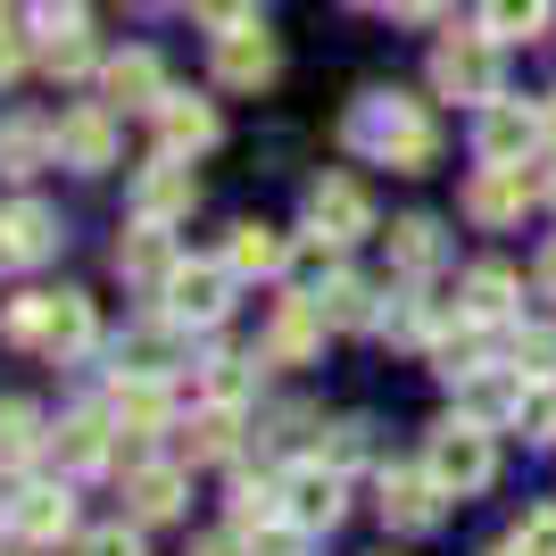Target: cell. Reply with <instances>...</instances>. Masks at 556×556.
<instances>
[{"label":"cell","mask_w":556,"mask_h":556,"mask_svg":"<svg viewBox=\"0 0 556 556\" xmlns=\"http://www.w3.org/2000/svg\"><path fill=\"white\" fill-rule=\"evenodd\" d=\"M191 556H250V540H225V532H216V540H200Z\"/></svg>","instance_id":"obj_47"},{"label":"cell","mask_w":556,"mask_h":556,"mask_svg":"<svg viewBox=\"0 0 556 556\" xmlns=\"http://www.w3.org/2000/svg\"><path fill=\"white\" fill-rule=\"evenodd\" d=\"M540 191H548V184H540V175H523V166H482V175L465 184V216H473V225H515Z\"/></svg>","instance_id":"obj_8"},{"label":"cell","mask_w":556,"mask_h":556,"mask_svg":"<svg viewBox=\"0 0 556 556\" xmlns=\"http://www.w3.org/2000/svg\"><path fill=\"white\" fill-rule=\"evenodd\" d=\"M424 465H432V482H441L448 498H473V490H490V482H498V448H490V424H473V416L432 424V441H424Z\"/></svg>","instance_id":"obj_2"},{"label":"cell","mask_w":556,"mask_h":556,"mask_svg":"<svg viewBox=\"0 0 556 556\" xmlns=\"http://www.w3.org/2000/svg\"><path fill=\"white\" fill-rule=\"evenodd\" d=\"M100 92H109V109H159L166 100V67L150 59V50H125V59L100 67Z\"/></svg>","instance_id":"obj_13"},{"label":"cell","mask_w":556,"mask_h":556,"mask_svg":"<svg viewBox=\"0 0 556 556\" xmlns=\"http://www.w3.org/2000/svg\"><path fill=\"white\" fill-rule=\"evenodd\" d=\"M184 441H191V465H216V457H232V441H241V416L208 399V407L191 416V432H184Z\"/></svg>","instance_id":"obj_30"},{"label":"cell","mask_w":556,"mask_h":556,"mask_svg":"<svg viewBox=\"0 0 556 556\" xmlns=\"http://www.w3.org/2000/svg\"><path fill=\"white\" fill-rule=\"evenodd\" d=\"M116 266H125V282H150V291H166V275H175L184 257L166 250V225H150V216H141V225L116 241Z\"/></svg>","instance_id":"obj_15"},{"label":"cell","mask_w":556,"mask_h":556,"mask_svg":"<svg viewBox=\"0 0 556 556\" xmlns=\"http://www.w3.org/2000/svg\"><path fill=\"white\" fill-rule=\"evenodd\" d=\"M366 432H374V424H332V457L325 465H341V473H349V465L366 457Z\"/></svg>","instance_id":"obj_41"},{"label":"cell","mask_w":556,"mask_h":556,"mask_svg":"<svg viewBox=\"0 0 556 556\" xmlns=\"http://www.w3.org/2000/svg\"><path fill=\"white\" fill-rule=\"evenodd\" d=\"M465 407H473V424H498V416H507V407H523V374H482V366H473V374H465Z\"/></svg>","instance_id":"obj_29"},{"label":"cell","mask_w":556,"mask_h":556,"mask_svg":"<svg viewBox=\"0 0 556 556\" xmlns=\"http://www.w3.org/2000/svg\"><path fill=\"white\" fill-rule=\"evenodd\" d=\"M275 67H282V50H275V34L266 25H232V34H216V84H232V92H257V84H275Z\"/></svg>","instance_id":"obj_7"},{"label":"cell","mask_w":556,"mask_h":556,"mask_svg":"<svg viewBox=\"0 0 556 556\" xmlns=\"http://www.w3.org/2000/svg\"><path fill=\"white\" fill-rule=\"evenodd\" d=\"M441 498L448 490L432 482V465H416V473L391 465V473H382V523H399V532H432V523H441Z\"/></svg>","instance_id":"obj_9"},{"label":"cell","mask_w":556,"mask_h":556,"mask_svg":"<svg viewBox=\"0 0 556 556\" xmlns=\"http://www.w3.org/2000/svg\"><path fill=\"white\" fill-rule=\"evenodd\" d=\"M307 225L325 232V241H357V232H374V200H366V184H349V175H325V184L307 191Z\"/></svg>","instance_id":"obj_10"},{"label":"cell","mask_w":556,"mask_h":556,"mask_svg":"<svg viewBox=\"0 0 556 556\" xmlns=\"http://www.w3.org/2000/svg\"><path fill=\"white\" fill-rule=\"evenodd\" d=\"M191 200H200V184H191V166H175V150H166V159L134 184V208L150 216V225H175V216H191Z\"/></svg>","instance_id":"obj_14"},{"label":"cell","mask_w":556,"mask_h":556,"mask_svg":"<svg viewBox=\"0 0 556 556\" xmlns=\"http://www.w3.org/2000/svg\"><path fill=\"white\" fill-rule=\"evenodd\" d=\"M125 507H134L141 523L184 515V473H175V465H134V473H125Z\"/></svg>","instance_id":"obj_19"},{"label":"cell","mask_w":556,"mask_h":556,"mask_svg":"<svg viewBox=\"0 0 556 556\" xmlns=\"http://www.w3.org/2000/svg\"><path fill=\"white\" fill-rule=\"evenodd\" d=\"M523 432H532V441H556V382L532 399V407H523Z\"/></svg>","instance_id":"obj_43"},{"label":"cell","mask_w":556,"mask_h":556,"mask_svg":"<svg viewBox=\"0 0 556 556\" xmlns=\"http://www.w3.org/2000/svg\"><path fill=\"white\" fill-rule=\"evenodd\" d=\"M391 17H407V25H424V17H441V0H382Z\"/></svg>","instance_id":"obj_46"},{"label":"cell","mask_w":556,"mask_h":556,"mask_svg":"<svg viewBox=\"0 0 556 556\" xmlns=\"http://www.w3.org/2000/svg\"><path fill=\"white\" fill-rule=\"evenodd\" d=\"M109 416L125 424V432H159L166 424V382L159 374H116L109 382Z\"/></svg>","instance_id":"obj_17"},{"label":"cell","mask_w":556,"mask_h":556,"mask_svg":"<svg viewBox=\"0 0 556 556\" xmlns=\"http://www.w3.org/2000/svg\"><path fill=\"white\" fill-rule=\"evenodd\" d=\"M391 257L407 266V275H432V266H441V225H432V216H399L391 225Z\"/></svg>","instance_id":"obj_31"},{"label":"cell","mask_w":556,"mask_h":556,"mask_svg":"<svg viewBox=\"0 0 556 556\" xmlns=\"http://www.w3.org/2000/svg\"><path fill=\"white\" fill-rule=\"evenodd\" d=\"M191 17L208 25V34H232V25L257 17V0H191Z\"/></svg>","instance_id":"obj_38"},{"label":"cell","mask_w":556,"mask_h":556,"mask_svg":"<svg viewBox=\"0 0 556 556\" xmlns=\"http://www.w3.org/2000/svg\"><path fill=\"white\" fill-rule=\"evenodd\" d=\"M432 84H441L448 100H473V109H490L498 100V34H448L441 50H432Z\"/></svg>","instance_id":"obj_3"},{"label":"cell","mask_w":556,"mask_h":556,"mask_svg":"<svg viewBox=\"0 0 556 556\" xmlns=\"http://www.w3.org/2000/svg\"><path fill=\"white\" fill-rule=\"evenodd\" d=\"M349 141L374 150L382 166H399V175H424V166L441 159V125H432L424 100H407V92H366L349 109Z\"/></svg>","instance_id":"obj_1"},{"label":"cell","mask_w":556,"mask_h":556,"mask_svg":"<svg viewBox=\"0 0 556 556\" xmlns=\"http://www.w3.org/2000/svg\"><path fill=\"white\" fill-rule=\"evenodd\" d=\"M548 200H556V175H548Z\"/></svg>","instance_id":"obj_51"},{"label":"cell","mask_w":556,"mask_h":556,"mask_svg":"<svg viewBox=\"0 0 556 556\" xmlns=\"http://www.w3.org/2000/svg\"><path fill=\"white\" fill-rule=\"evenodd\" d=\"M34 448H42V416H34V399H0V473H17Z\"/></svg>","instance_id":"obj_28"},{"label":"cell","mask_w":556,"mask_h":556,"mask_svg":"<svg viewBox=\"0 0 556 556\" xmlns=\"http://www.w3.org/2000/svg\"><path fill=\"white\" fill-rule=\"evenodd\" d=\"M282 515V482H241L232 490V523L250 532V523H275Z\"/></svg>","instance_id":"obj_34"},{"label":"cell","mask_w":556,"mask_h":556,"mask_svg":"<svg viewBox=\"0 0 556 556\" xmlns=\"http://www.w3.org/2000/svg\"><path fill=\"white\" fill-rule=\"evenodd\" d=\"M457 307H465V325H507V316H515V275H507V266H473Z\"/></svg>","instance_id":"obj_25"},{"label":"cell","mask_w":556,"mask_h":556,"mask_svg":"<svg viewBox=\"0 0 556 556\" xmlns=\"http://www.w3.org/2000/svg\"><path fill=\"white\" fill-rule=\"evenodd\" d=\"M84 556H141V540L134 532H92V540H84Z\"/></svg>","instance_id":"obj_44"},{"label":"cell","mask_w":556,"mask_h":556,"mask_svg":"<svg viewBox=\"0 0 556 556\" xmlns=\"http://www.w3.org/2000/svg\"><path fill=\"white\" fill-rule=\"evenodd\" d=\"M208 399L216 407H241V399H250V357H216L208 366Z\"/></svg>","instance_id":"obj_37"},{"label":"cell","mask_w":556,"mask_h":556,"mask_svg":"<svg viewBox=\"0 0 556 556\" xmlns=\"http://www.w3.org/2000/svg\"><path fill=\"white\" fill-rule=\"evenodd\" d=\"M540 291H548V300H556V241H548V250H540Z\"/></svg>","instance_id":"obj_48"},{"label":"cell","mask_w":556,"mask_h":556,"mask_svg":"<svg viewBox=\"0 0 556 556\" xmlns=\"http://www.w3.org/2000/svg\"><path fill=\"white\" fill-rule=\"evenodd\" d=\"M490 556H523V548H515V540H507V548H490Z\"/></svg>","instance_id":"obj_49"},{"label":"cell","mask_w":556,"mask_h":556,"mask_svg":"<svg viewBox=\"0 0 556 556\" xmlns=\"http://www.w3.org/2000/svg\"><path fill=\"white\" fill-rule=\"evenodd\" d=\"M50 150H59V134L34 125V116H9V125H0V175H34Z\"/></svg>","instance_id":"obj_26"},{"label":"cell","mask_w":556,"mask_h":556,"mask_svg":"<svg viewBox=\"0 0 556 556\" xmlns=\"http://www.w3.org/2000/svg\"><path fill=\"white\" fill-rule=\"evenodd\" d=\"M225 266L232 275H282V266H291V241H282L275 225H232V241H225Z\"/></svg>","instance_id":"obj_20"},{"label":"cell","mask_w":556,"mask_h":556,"mask_svg":"<svg viewBox=\"0 0 556 556\" xmlns=\"http://www.w3.org/2000/svg\"><path fill=\"white\" fill-rule=\"evenodd\" d=\"M250 556H300L307 548V523H250Z\"/></svg>","instance_id":"obj_36"},{"label":"cell","mask_w":556,"mask_h":556,"mask_svg":"<svg viewBox=\"0 0 556 556\" xmlns=\"http://www.w3.org/2000/svg\"><path fill=\"white\" fill-rule=\"evenodd\" d=\"M42 67H50V75H92V42H84V34H67V42H42Z\"/></svg>","instance_id":"obj_39"},{"label":"cell","mask_w":556,"mask_h":556,"mask_svg":"<svg viewBox=\"0 0 556 556\" xmlns=\"http://www.w3.org/2000/svg\"><path fill=\"white\" fill-rule=\"evenodd\" d=\"M548 134H556V100H548Z\"/></svg>","instance_id":"obj_50"},{"label":"cell","mask_w":556,"mask_h":556,"mask_svg":"<svg viewBox=\"0 0 556 556\" xmlns=\"http://www.w3.org/2000/svg\"><path fill=\"white\" fill-rule=\"evenodd\" d=\"M507 366L523 374V382H556V325H523L507 349Z\"/></svg>","instance_id":"obj_33"},{"label":"cell","mask_w":556,"mask_h":556,"mask_svg":"<svg viewBox=\"0 0 556 556\" xmlns=\"http://www.w3.org/2000/svg\"><path fill=\"white\" fill-rule=\"evenodd\" d=\"M316 307H325V325H332V332H366V325H374V291H366L357 275H325Z\"/></svg>","instance_id":"obj_27"},{"label":"cell","mask_w":556,"mask_h":556,"mask_svg":"<svg viewBox=\"0 0 556 556\" xmlns=\"http://www.w3.org/2000/svg\"><path fill=\"white\" fill-rule=\"evenodd\" d=\"M325 341V307L316 300H282V316H275V341H266V357L275 366H300L307 349Z\"/></svg>","instance_id":"obj_24"},{"label":"cell","mask_w":556,"mask_h":556,"mask_svg":"<svg viewBox=\"0 0 556 556\" xmlns=\"http://www.w3.org/2000/svg\"><path fill=\"white\" fill-rule=\"evenodd\" d=\"M84 34V0H34V42H67Z\"/></svg>","instance_id":"obj_35"},{"label":"cell","mask_w":556,"mask_h":556,"mask_svg":"<svg viewBox=\"0 0 556 556\" xmlns=\"http://www.w3.org/2000/svg\"><path fill=\"white\" fill-rule=\"evenodd\" d=\"M175 366H184V325H175V316L125 332V374H159V382H166Z\"/></svg>","instance_id":"obj_23"},{"label":"cell","mask_w":556,"mask_h":556,"mask_svg":"<svg viewBox=\"0 0 556 556\" xmlns=\"http://www.w3.org/2000/svg\"><path fill=\"white\" fill-rule=\"evenodd\" d=\"M159 307L175 316V325H216L232 307V266L216 257V266H175L166 275V291H159Z\"/></svg>","instance_id":"obj_4"},{"label":"cell","mask_w":556,"mask_h":556,"mask_svg":"<svg viewBox=\"0 0 556 556\" xmlns=\"http://www.w3.org/2000/svg\"><path fill=\"white\" fill-rule=\"evenodd\" d=\"M540 134H548V116H540V109H523V100H490L473 150H482V166H523L540 150Z\"/></svg>","instance_id":"obj_5"},{"label":"cell","mask_w":556,"mask_h":556,"mask_svg":"<svg viewBox=\"0 0 556 556\" xmlns=\"http://www.w3.org/2000/svg\"><path fill=\"white\" fill-rule=\"evenodd\" d=\"M282 515L307 523V532H332V523H341V465H325V457L291 465V473H282Z\"/></svg>","instance_id":"obj_6"},{"label":"cell","mask_w":556,"mask_h":556,"mask_svg":"<svg viewBox=\"0 0 556 556\" xmlns=\"http://www.w3.org/2000/svg\"><path fill=\"white\" fill-rule=\"evenodd\" d=\"M17 67H25V34H9V25H0V84H9Z\"/></svg>","instance_id":"obj_45"},{"label":"cell","mask_w":556,"mask_h":556,"mask_svg":"<svg viewBox=\"0 0 556 556\" xmlns=\"http://www.w3.org/2000/svg\"><path fill=\"white\" fill-rule=\"evenodd\" d=\"M515 548H523V556H556V507L523 515V523H515Z\"/></svg>","instance_id":"obj_40"},{"label":"cell","mask_w":556,"mask_h":556,"mask_svg":"<svg viewBox=\"0 0 556 556\" xmlns=\"http://www.w3.org/2000/svg\"><path fill=\"white\" fill-rule=\"evenodd\" d=\"M59 250V216L17 200V208H0V275H17V266H42Z\"/></svg>","instance_id":"obj_11"},{"label":"cell","mask_w":556,"mask_h":556,"mask_svg":"<svg viewBox=\"0 0 556 556\" xmlns=\"http://www.w3.org/2000/svg\"><path fill=\"white\" fill-rule=\"evenodd\" d=\"M92 341H100L92 300H84V291H50V307H42V349L59 357V366H75V357H92Z\"/></svg>","instance_id":"obj_12"},{"label":"cell","mask_w":556,"mask_h":556,"mask_svg":"<svg viewBox=\"0 0 556 556\" xmlns=\"http://www.w3.org/2000/svg\"><path fill=\"white\" fill-rule=\"evenodd\" d=\"M482 25L498 42H532L540 25H548V0H482Z\"/></svg>","instance_id":"obj_32"},{"label":"cell","mask_w":556,"mask_h":556,"mask_svg":"<svg viewBox=\"0 0 556 556\" xmlns=\"http://www.w3.org/2000/svg\"><path fill=\"white\" fill-rule=\"evenodd\" d=\"M159 134H166L175 159H184V150H208V141H216V109H208V100H191V92H166L159 100Z\"/></svg>","instance_id":"obj_22"},{"label":"cell","mask_w":556,"mask_h":556,"mask_svg":"<svg viewBox=\"0 0 556 556\" xmlns=\"http://www.w3.org/2000/svg\"><path fill=\"white\" fill-rule=\"evenodd\" d=\"M50 448H59L67 473H100V465H109V416H100V407H75V416L50 432Z\"/></svg>","instance_id":"obj_16"},{"label":"cell","mask_w":556,"mask_h":556,"mask_svg":"<svg viewBox=\"0 0 556 556\" xmlns=\"http://www.w3.org/2000/svg\"><path fill=\"white\" fill-rule=\"evenodd\" d=\"M59 159H67V166H109V159H116V125H109V109H75V116H59Z\"/></svg>","instance_id":"obj_18"},{"label":"cell","mask_w":556,"mask_h":556,"mask_svg":"<svg viewBox=\"0 0 556 556\" xmlns=\"http://www.w3.org/2000/svg\"><path fill=\"white\" fill-rule=\"evenodd\" d=\"M9 523H17L25 540H67L75 532V498L67 490H17V507H9Z\"/></svg>","instance_id":"obj_21"},{"label":"cell","mask_w":556,"mask_h":556,"mask_svg":"<svg viewBox=\"0 0 556 556\" xmlns=\"http://www.w3.org/2000/svg\"><path fill=\"white\" fill-rule=\"evenodd\" d=\"M42 307L50 300H17V307H9V341H34V349H42Z\"/></svg>","instance_id":"obj_42"}]
</instances>
